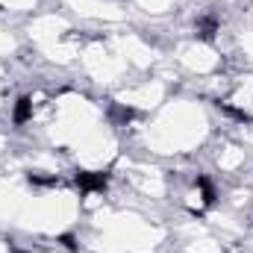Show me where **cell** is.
I'll use <instances>...</instances> for the list:
<instances>
[{
    "label": "cell",
    "instance_id": "6da1fadb",
    "mask_svg": "<svg viewBox=\"0 0 253 253\" xmlns=\"http://www.w3.org/2000/svg\"><path fill=\"white\" fill-rule=\"evenodd\" d=\"M109 177L103 171H77V186L83 191H103Z\"/></svg>",
    "mask_w": 253,
    "mask_h": 253
},
{
    "label": "cell",
    "instance_id": "7a4b0ae2",
    "mask_svg": "<svg viewBox=\"0 0 253 253\" xmlns=\"http://www.w3.org/2000/svg\"><path fill=\"white\" fill-rule=\"evenodd\" d=\"M30 115H33V100H30V97H18L15 112H12V121H15V124H27Z\"/></svg>",
    "mask_w": 253,
    "mask_h": 253
},
{
    "label": "cell",
    "instance_id": "3957f363",
    "mask_svg": "<svg viewBox=\"0 0 253 253\" xmlns=\"http://www.w3.org/2000/svg\"><path fill=\"white\" fill-rule=\"evenodd\" d=\"M197 33H200V39H215V33H218V24H215V18H206V21H200V27H197Z\"/></svg>",
    "mask_w": 253,
    "mask_h": 253
},
{
    "label": "cell",
    "instance_id": "277c9868",
    "mask_svg": "<svg viewBox=\"0 0 253 253\" xmlns=\"http://www.w3.org/2000/svg\"><path fill=\"white\" fill-rule=\"evenodd\" d=\"M62 245L68 251H77V242H74V236H62Z\"/></svg>",
    "mask_w": 253,
    "mask_h": 253
}]
</instances>
